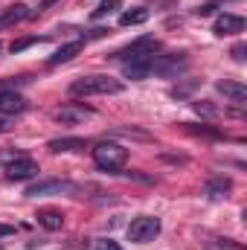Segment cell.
Wrapping results in <instances>:
<instances>
[{"label":"cell","mask_w":247,"mask_h":250,"mask_svg":"<svg viewBox=\"0 0 247 250\" xmlns=\"http://www.w3.org/2000/svg\"><path fill=\"white\" fill-rule=\"evenodd\" d=\"M87 117H93V108H84V105H64L59 111H53V120L62 125H76L84 123Z\"/></svg>","instance_id":"obj_9"},{"label":"cell","mask_w":247,"mask_h":250,"mask_svg":"<svg viewBox=\"0 0 247 250\" xmlns=\"http://www.w3.org/2000/svg\"><path fill=\"white\" fill-rule=\"evenodd\" d=\"M247 44H236V47H233V59H236V62H245L247 56Z\"/></svg>","instance_id":"obj_22"},{"label":"cell","mask_w":247,"mask_h":250,"mask_svg":"<svg viewBox=\"0 0 247 250\" xmlns=\"http://www.w3.org/2000/svg\"><path fill=\"white\" fill-rule=\"evenodd\" d=\"M157 236H160V218H154V215H140L128 224V239L137 245L154 242Z\"/></svg>","instance_id":"obj_4"},{"label":"cell","mask_w":247,"mask_h":250,"mask_svg":"<svg viewBox=\"0 0 247 250\" xmlns=\"http://www.w3.org/2000/svg\"><path fill=\"white\" fill-rule=\"evenodd\" d=\"M192 108H195V114H201V117H218V108L209 105V102H192Z\"/></svg>","instance_id":"obj_19"},{"label":"cell","mask_w":247,"mask_h":250,"mask_svg":"<svg viewBox=\"0 0 247 250\" xmlns=\"http://www.w3.org/2000/svg\"><path fill=\"white\" fill-rule=\"evenodd\" d=\"M41 195H79V184H73V181H35L26 187V198H41Z\"/></svg>","instance_id":"obj_5"},{"label":"cell","mask_w":247,"mask_h":250,"mask_svg":"<svg viewBox=\"0 0 247 250\" xmlns=\"http://www.w3.org/2000/svg\"><path fill=\"white\" fill-rule=\"evenodd\" d=\"M186 67H189V56L186 53H169V56H154L151 73H157V76H178Z\"/></svg>","instance_id":"obj_6"},{"label":"cell","mask_w":247,"mask_h":250,"mask_svg":"<svg viewBox=\"0 0 247 250\" xmlns=\"http://www.w3.org/2000/svg\"><path fill=\"white\" fill-rule=\"evenodd\" d=\"M233 189V181L230 178H212L206 184V195L209 198H227V192Z\"/></svg>","instance_id":"obj_17"},{"label":"cell","mask_w":247,"mask_h":250,"mask_svg":"<svg viewBox=\"0 0 247 250\" xmlns=\"http://www.w3.org/2000/svg\"><path fill=\"white\" fill-rule=\"evenodd\" d=\"M96 250H123V248H120L117 242H99V245H96Z\"/></svg>","instance_id":"obj_24"},{"label":"cell","mask_w":247,"mask_h":250,"mask_svg":"<svg viewBox=\"0 0 247 250\" xmlns=\"http://www.w3.org/2000/svg\"><path fill=\"white\" fill-rule=\"evenodd\" d=\"M128 160V148L123 143H114V140H105L93 148V163L105 172H120Z\"/></svg>","instance_id":"obj_2"},{"label":"cell","mask_w":247,"mask_h":250,"mask_svg":"<svg viewBox=\"0 0 247 250\" xmlns=\"http://www.w3.org/2000/svg\"><path fill=\"white\" fill-rule=\"evenodd\" d=\"M35 218H38V224L44 230H62V224H64V215L59 209H38Z\"/></svg>","instance_id":"obj_14"},{"label":"cell","mask_w":247,"mask_h":250,"mask_svg":"<svg viewBox=\"0 0 247 250\" xmlns=\"http://www.w3.org/2000/svg\"><path fill=\"white\" fill-rule=\"evenodd\" d=\"M23 18H29L26 6H23V3H15V6H9V9L0 15V26H15V23H21Z\"/></svg>","instance_id":"obj_15"},{"label":"cell","mask_w":247,"mask_h":250,"mask_svg":"<svg viewBox=\"0 0 247 250\" xmlns=\"http://www.w3.org/2000/svg\"><path fill=\"white\" fill-rule=\"evenodd\" d=\"M82 41H70V44H64V47H59L53 56H50V64H67L70 59H76L79 53H82Z\"/></svg>","instance_id":"obj_13"},{"label":"cell","mask_w":247,"mask_h":250,"mask_svg":"<svg viewBox=\"0 0 247 250\" xmlns=\"http://www.w3.org/2000/svg\"><path fill=\"white\" fill-rule=\"evenodd\" d=\"M41 169H38V163L32 160V157H26V154H15L9 163H6V178L9 181H29V178H35Z\"/></svg>","instance_id":"obj_7"},{"label":"cell","mask_w":247,"mask_h":250,"mask_svg":"<svg viewBox=\"0 0 247 250\" xmlns=\"http://www.w3.org/2000/svg\"><path fill=\"white\" fill-rule=\"evenodd\" d=\"M26 111V99L15 90H0V114L3 117H15Z\"/></svg>","instance_id":"obj_10"},{"label":"cell","mask_w":247,"mask_h":250,"mask_svg":"<svg viewBox=\"0 0 247 250\" xmlns=\"http://www.w3.org/2000/svg\"><path fill=\"white\" fill-rule=\"evenodd\" d=\"M114 9H120V0H102L99 3V9L93 12V18H105L108 12H114Z\"/></svg>","instance_id":"obj_20"},{"label":"cell","mask_w":247,"mask_h":250,"mask_svg":"<svg viewBox=\"0 0 247 250\" xmlns=\"http://www.w3.org/2000/svg\"><path fill=\"white\" fill-rule=\"evenodd\" d=\"M12 233H15L12 224H0V239H6V236H12Z\"/></svg>","instance_id":"obj_25"},{"label":"cell","mask_w":247,"mask_h":250,"mask_svg":"<svg viewBox=\"0 0 247 250\" xmlns=\"http://www.w3.org/2000/svg\"><path fill=\"white\" fill-rule=\"evenodd\" d=\"M148 21V9H128V12H123L120 15V23L123 26H140V23H145Z\"/></svg>","instance_id":"obj_18"},{"label":"cell","mask_w":247,"mask_h":250,"mask_svg":"<svg viewBox=\"0 0 247 250\" xmlns=\"http://www.w3.org/2000/svg\"><path fill=\"white\" fill-rule=\"evenodd\" d=\"M38 41H44V38H23V41H15V44H12V53H23L26 47L38 44Z\"/></svg>","instance_id":"obj_21"},{"label":"cell","mask_w":247,"mask_h":250,"mask_svg":"<svg viewBox=\"0 0 247 250\" xmlns=\"http://www.w3.org/2000/svg\"><path fill=\"white\" fill-rule=\"evenodd\" d=\"M125 82L114 79V76H84V79H76L70 84V93L73 96H108V93H123Z\"/></svg>","instance_id":"obj_1"},{"label":"cell","mask_w":247,"mask_h":250,"mask_svg":"<svg viewBox=\"0 0 247 250\" xmlns=\"http://www.w3.org/2000/svg\"><path fill=\"white\" fill-rule=\"evenodd\" d=\"M151 62H154V56H151V59L125 62V76H128V79H145V76H151Z\"/></svg>","instance_id":"obj_12"},{"label":"cell","mask_w":247,"mask_h":250,"mask_svg":"<svg viewBox=\"0 0 247 250\" xmlns=\"http://www.w3.org/2000/svg\"><path fill=\"white\" fill-rule=\"evenodd\" d=\"M195 12H198L201 18H206V15H212V12H215V3H206V6H201V9H195Z\"/></svg>","instance_id":"obj_23"},{"label":"cell","mask_w":247,"mask_h":250,"mask_svg":"<svg viewBox=\"0 0 247 250\" xmlns=\"http://www.w3.org/2000/svg\"><path fill=\"white\" fill-rule=\"evenodd\" d=\"M157 50H160V41H157V38H151V35H143V38L131 41L128 47H123V50H117V53H114V59H117V62H134V59H151V56H154Z\"/></svg>","instance_id":"obj_3"},{"label":"cell","mask_w":247,"mask_h":250,"mask_svg":"<svg viewBox=\"0 0 247 250\" xmlns=\"http://www.w3.org/2000/svg\"><path fill=\"white\" fill-rule=\"evenodd\" d=\"M215 90L218 93H224L230 102H236V105H245L247 99V87L242 82H233V79H221V82H215Z\"/></svg>","instance_id":"obj_11"},{"label":"cell","mask_w":247,"mask_h":250,"mask_svg":"<svg viewBox=\"0 0 247 250\" xmlns=\"http://www.w3.org/2000/svg\"><path fill=\"white\" fill-rule=\"evenodd\" d=\"M50 148L59 154V151H82L84 148V140L82 137H59V140H50Z\"/></svg>","instance_id":"obj_16"},{"label":"cell","mask_w":247,"mask_h":250,"mask_svg":"<svg viewBox=\"0 0 247 250\" xmlns=\"http://www.w3.org/2000/svg\"><path fill=\"white\" fill-rule=\"evenodd\" d=\"M12 125H9V120H0V131H9Z\"/></svg>","instance_id":"obj_26"},{"label":"cell","mask_w":247,"mask_h":250,"mask_svg":"<svg viewBox=\"0 0 247 250\" xmlns=\"http://www.w3.org/2000/svg\"><path fill=\"white\" fill-rule=\"evenodd\" d=\"M212 32H215L218 38H224V35H239V32H245V18H242V15H230V12H224V15L215 18Z\"/></svg>","instance_id":"obj_8"}]
</instances>
